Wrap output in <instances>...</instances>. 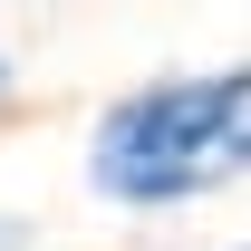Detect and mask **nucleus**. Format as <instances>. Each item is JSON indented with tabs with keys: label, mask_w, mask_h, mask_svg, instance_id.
Returning <instances> with one entry per match:
<instances>
[{
	"label": "nucleus",
	"mask_w": 251,
	"mask_h": 251,
	"mask_svg": "<svg viewBox=\"0 0 251 251\" xmlns=\"http://www.w3.org/2000/svg\"><path fill=\"white\" fill-rule=\"evenodd\" d=\"M0 251H10V232H0Z\"/></svg>",
	"instance_id": "nucleus-3"
},
{
	"label": "nucleus",
	"mask_w": 251,
	"mask_h": 251,
	"mask_svg": "<svg viewBox=\"0 0 251 251\" xmlns=\"http://www.w3.org/2000/svg\"><path fill=\"white\" fill-rule=\"evenodd\" d=\"M0 87H10V68H0Z\"/></svg>",
	"instance_id": "nucleus-2"
},
{
	"label": "nucleus",
	"mask_w": 251,
	"mask_h": 251,
	"mask_svg": "<svg viewBox=\"0 0 251 251\" xmlns=\"http://www.w3.org/2000/svg\"><path fill=\"white\" fill-rule=\"evenodd\" d=\"M87 174L116 203H193V193L251 174V68L155 77V87L116 97L87 145Z\"/></svg>",
	"instance_id": "nucleus-1"
}]
</instances>
